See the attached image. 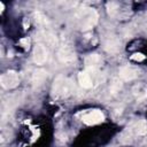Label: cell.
<instances>
[{
	"mask_svg": "<svg viewBox=\"0 0 147 147\" xmlns=\"http://www.w3.org/2000/svg\"><path fill=\"white\" fill-rule=\"evenodd\" d=\"M75 91L74 83L64 76H59L53 84V95L57 99H65L70 96Z\"/></svg>",
	"mask_w": 147,
	"mask_h": 147,
	"instance_id": "obj_1",
	"label": "cell"
},
{
	"mask_svg": "<svg viewBox=\"0 0 147 147\" xmlns=\"http://www.w3.org/2000/svg\"><path fill=\"white\" fill-rule=\"evenodd\" d=\"M76 18L82 30H88L95 25L98 21V14L93 8H82L78 10Z\"/></svg>",
	"mask_w": 147,
	"mask_h": 147,
	"instance_id": "obj_2",
	"label": "cell"
},
{
	"mask_svg": "<svg viewBox=\"0 0 147 147\" xmlns=\"http://www.w3.org/2000/svg\"><path fill=\"white\" fill-rule=\"evenodd\" d=\"M0 83H1L2 87L6 88V90H10V88L16 87V86L18 85V83H20L17 72L14 71V70L6 71L5 74L1 75V77H0Z\"/></svg>",
	"mask_w": 147,
	"mask_h": 147,
	"instance_id": "obj_3",
	"label": "cell"
},
{
	"mask_svg": "<svg viewBox=\"0 0 147 147\" xmlns=\"http://www.w3.org/2000/svg\"><path fill=\"white\" fill-rule=\"evenodd\" d=\"M57 56H59L60 61L63 62V63H65V64L72 63L75 61V59H76V55H75V52H74L72 47L69 46V45H67V44H63L59 48Z\"/></svg>",
	"mask_w": 147,
	"mask_h": 147,
	"instance_id": "obj_4",
	"label": "cell"
},
{
	"mask_svg": "<svg viewBox=\"0 0 147 147\" xmlns=\"http://www.w3.org/2000/svg\"><path fill=\"white\" fill-rule=\"evenodd\" d=\"M32 57H33V62L36 64H38V65L44 64L47 61V57H48V52H47V48L45 47V45L37 44L33 48Z\"/></svg>",
	"mask_w": 147,
	"mask_h": 147,
	"instance_id": "obj_5",
	"label": "cell"
},
{
	"mask_svg": "<svg viewBox=\"0 0 147 147\" xmlns=\"http://www.w3.org/2000/svg\"><path fill=\"white\" fill-rule=\"evenodd\" d=\"M103 118H105V116H103L102 111L101 110H98V109H94V110L87 113L86 115H84L82 119L87 125H94V124L101 123L103 121Z\"/></svg>",
	"mask_w": 147,
	"mask_h": 147,
	"instance_id": "obj_6",
	"label": "cell"
},
{
	"mask_svg": "<svg viewBox=\"0 0 147 147\" xmlns=\"http://www.w3.org/2000/svg\"><path fill=\"white\" fill-rule=\"evenodd\" d=\"M119 77L123 80H133L139 75V69L133 65H125L119 69Z\"/></svg>",
	"mask_w": 147,
	"mask_h": 147,
	"instance_id": "obj_7",
	"label": "cell"
},
{
	"mask_svg": "<svg viewBox=\"0 0 147 147\" xmlns=\"http://www.w3.org/2000/svg\"><path fill=\"white\" fill-rule=\"evenodd\" d=\"M101 64H102V59L98 54H91L85 59V65L90 71H95Z\"/></svg>",
	"mask_w": 147,
	"mask_h": 147,
	"instance_id": "obj_8",
	"label": "cell"
},
{
	"mask_svg": "<svg viewBox=\"0 0 147 147\" xmlns=\"http://www.w3.org/2000/svg\"><path fill=\"white\" fill-rule=\"evenodd\" d=\"M78 82L84 88H91L93 86V78H92V71L85 70L80 71L78 74Z\"/></svg>",
	"mask_w": 147,
	"mask_h": 147,
	"instance_id": "obj_9",
	"label": "cell"
},
{
	"mask_svg": "<svg viewBox=\"0 0 147 147\" xmlns=\"http://www.w3.org/2000/svg\"><path fill=\"white\" fill-rule=\"evenodd\" d=\"M47 77V72L44 69H34L30 74V80L34 86L40 85Z\"/></svg>",
	"mask_w": 147,
	"mask_h": 147,
	"instance_id": "obj_10",
	"label": "cell"
},
{
	"mask_svg": "<svg viewBox=\"0 0 147 147\" xmlns=\"http://www.w3.org/2000/svg\"><path fill=\"white\" fill-rule=\"evenodd\" d=\"M132 94L137 100H144L147 98V85L144 83H137L132 87Z\"/></svg>",
	"mask_w": 147,
	"mask_h": 147,
	"instance_id": "obj_11",
	"label": "cell"
},
{
	"mask_svg": "<svg viewBox=\"0 0 147 147\" xmlns=\"http://www.w3.org/2000/svg\"><path fill=\"white\" fill-rule=\"evenodd\" d=\"M105 48H106L108 52H111V53L117 52L118 48H119V41H118V39L115 38V37L109 38V39L106 41V44H105Z\"/></svg>",
	"mask_w": 147,
	"mask_h": 147,
	"instance_id": "obj_12",
	"label": "cell"
},
{
	"mask_svg": "<svg viewBox=\"0 0 147 147\" xmlns=\"http://www.w3.org/2000/svg\"><path fill=\"white\" fill-rule=\"evenodd\" d=\"M107 8H108V13H109V15H115V13L117 11V5L115 3V2H109L108 5H107Z\"/></svg>",
	"mask_w": 147,
	"mask_h": 147,
	"instance_id": "obj_13",
	"label": "cell"
},
{
	"mask_svg": "<svg viewBox=\"0 0 147 147\" xmlns=\"http://www.w3.org/2000/svg\"><path fill=\"white\" fill-rule=\"evenodd\" d=\"M145 57H146V56H145L142 53H134V54L131 55V60H133V61H138V62L145 60Z\"/></svg>",
	"mask_w": 147,
	"mask_h": 147,
	"instance_id": "obj_14",
	"label": "cell"
},
{
	"mask_svg": "<svg viewBox=\"0 0 147 147\" xmlns=\"http://www.w3.org/2000/svg\"><path fill=\"white\" fill-rule=\"evenodd\" d=\"M119 88H121V83L118 80H114V83L111 84V92L116 93L119 91Z\"/></svg>",
	"mask_w": 147,
	"mask_h": 147,
	"instance_id": "obj_15",
	"label": "cell"
}]
</instances>
